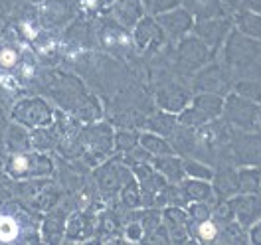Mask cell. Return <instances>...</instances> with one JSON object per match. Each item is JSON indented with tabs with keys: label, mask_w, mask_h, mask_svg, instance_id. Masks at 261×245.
I'll list each match as a JSON object with an SVG mask.
<instances>
[{
	"label": "cell",
	"mask_w": 261,
	"mask_h": 245,
	"mask_svg": "<svg viewBox=\"0 0 261 245\" xmlns=\"http://www.w3.org/2000/svg\"><path fill=\"white\" fill-rule=\"evenodd\" d=\"M8 123H10V115H8V111L0 109V170H2L4 160H6V156H8V152H6V145H4V132H6Z\"/></svg>",
	"instance_id": "14"
},
{
	"label": "cell",
	"mask_w": 261,
	"mask_h": 245,
	"mask_svg": "<svg viewBox=\"0 0 261 245\" xmlns=\"http://www.w3.org/2000/svg\"><path fill=\"white\" fill-rule=\"evenodd\" d=\"M2 172L12 180L24 178H48L54 172V162L46 156V152L40 150H26V152H14L8 154Z\"/></svg>",
	"instance_id": "2"
},
{
	"label": "cell",
	"mask_w": 261,
	"mask_h": 245,
	"mask_svg": "<svg viewBox=\"0 0 261 245\" xmlns=\"http://www.w3.org/2000/svg\"><path fill=\"white\" fill-rule=\"evenodd\" d=\"M143 147L147 148L148 152L159 154V156H163V154H170V152H172V148L168 147L163 139H159V137H154V134H147V137H143Z\"/></svg>",
	"instance_id": "11"
},
{
	"label": "cell",
	"mask_w": 261,
	"mask_h": 245,
	"mask_svg": "<svg viewBox=\"0 0 261 245\" xmlns=\"http://www.w3.org/2000/svg\"><path fill=\"white\" fill-rule=\"evenodd\" d=\"M40 235L44 243H60L65 235V212L51 210L42 217Z\"/></svg>",
	"instance_id": "6"
},
{
	"label": "cell",
	"mask_w": 261,
	"mask_h": 245,
	"mask_svg": "<svg viewBox=\"0 0 261 245\" xmlns=\"http://www.w3.org/2000/svg\"><path fill=\"white\" fill-rule=\"evenodd\" d=\"M113 14L121 24L137 26V22L143 16V4L141 0H115Z\"/></svg>",
	"instance_id": "7"
},
{
	"label": "cell",
	"mask_w": 261,
	"mask_h": 245,
	"mask_svg": "<svg viewBox=\"0 0 261 245\" xmlns=\"http://www.w3.org/2000/svg\"><path fill=\"white\" fill-rule=\"evenodd\" d=\"M10 119L16 121L20 125L28 127L30 131L32 129H38V127H46V125H51L54 121V111L48 105V101L38 95H32V97H20L10 107Z\"/></svg>",
	"instance_id": "3"
},
{
	"label": "cell",
	"mask_w": 261,
	"mask_h": 245,
	"mask_svg": "<svg viewBox=\"0 0 261 245\" xmlns=\"http://www.w3.org/2000/svg\"><path fill=\"white\" fill-rule=\"evenodd\" d=\"M178 4V0H154V12H159V14H163V12H168V10H172L174 6Z\"/></svg>",
	"instance_id": "17"
},
{
	"label": "cell",
	"mask_w": 261,
	"mask_h": 245,
	"mask_svg": "<svg viewBox=\"0 0 261 245\" xmlns=\"http://www.w3.org/2000/svg\"><path fill=\"white\" fill-rule=\"evenodd\" d=\"M159 168L163 170V174L170 180H180L182 176V166H180V160L168 156V154H163V158L159 160Z\"/></svg>",
	"instance_id": "10"
},
{
	"label": "cell",
	"mask_w": 261,
	"mask_h": 245,
	"mask_svg": "<svg viewBox=\"0 0 261 245\" xmlns=\"http://www.w3.org/2000/svg\"><path fill=\"white\" fill-rule=\"evenodd\" d=\"M150 127H152V131L168 134V132L172 131V127H174V119L166 113H159L152 121H150Z\"/></svg>",
	"instance_id": "13"
},
{
	"label": "cell",
	"mask_w": 261,
	"mask_h": 245,
	"mask_svg": "<svg viewBox=\"0 0 261 245\" xmlns=\"http://www.w3.org/2000/svg\"><path fill=\"white\" fill-rule=\"evenodd\" d=\"M40 215L20 198H8L0 204V245L40 243Z\"/></svg>",
	"instance_id": "1"
},
{
	"label": "cell",
	"mask_w": 261,
	"mask_h": 245,
	"mask_svg": "<svg viewBox=\"0 0 261 245\" xmlns=\"http://www.w3.org/2000/svg\"><path fill=\"white\" fill-rule=\"evenodd\" d=\"M186 192L192 198H196V200H200V198L206 196L208 188H206L202 182H188V184H186Z\"/></svg>",
	"instance_id": "16"
},
{
	"label": "cell",
	"mask_w": 261,
	"mask_h": 245,
	"mask_svg": "<svg viewBox=\"0 0 261 245\" xmlns=\"http://www.w3.org/2000/svg\"><path fill=\"white\" fill-rule=\"evenodd\" d=\"M196 235H198V239H202V241L210 243V241L216 239V235H218V228H216V224H214V222L204 220V222H200V224H198Z\"/></svg>",
	"instance_id": "12"
},
{
	"label": "cell",
	"mask_w": 261,
	"mask_h": 245,
	"mask_svg": "<svg viewBox=\"0 0 261 245\" xmlns=\"http://www.w3.org/2000/svg\"><path fill=\"white\" fill-rule=\"evenodd\" d=\"M4 145H6L8 154L32 150V132H30L28 127H24V125H20V123L10 119L6 132H4Z\"/></svg>",
	"instance_id": "5"
},
{
	"label": "cell",
	"mask_w": 261,
	"mask_h": 245,
	"mask_svg": "<svg viewBox=\"0 0 261 245\" xmlns=\"http://www.w3.org/2000/svg\"><path fill=\"white\" fill-rule=\"evenodd\" d=\"M26 2H30V4H42L44 0H26Z\"/></svg>",
	"instance_id": "18"
},
{
	"label": "cell",
	"mask_w": 261,
	"mask_h": 245,
	"mask_svg": "<svg viewBox=\"0 0 261 245\" xmlns=\"http://www.w3.org/2000/svg\"><path fill=\"white\" fill-rule=\"evenodd\" d=\"M161 26H164V30L170 36H180L182 32L188 30L190 16L184 10H168V12H163V16H161Z\"/></svg>",
	"instance_id": "8"
},
{
	"label": "cell",
	"mask_w": 261,
	"mask_h": 245,
	"mask_svg": "<svg viewBox=\"0 0 261 245\" xmlns=\"http://www.w3.org/2000/svg\"><path fill=\"white\" fill-rule=\"evenodd\" d=\"M137 143V137L130 134V132H119L117 134V147L123 148V150H130Z\"/></svg>",
	"instance_id": "15"
},
{
	"label": "cell",
	"mask_w": 261,
	"mask_h": 245,
	"mask_svg": "<svg viewBox=\"0 0 261 245\" xmlns=\"http://www.w3.org/2000/svg\"><path fill=\"white\" fill-rule=\"evenodd\" d=\"M73 18V4L69 0H44L38 8V22L42 30H58Z\"/></svg>",
	"instance_id": "4"
},
{
	"label": "cell",
	"mask_w": 261,
	"mask_h": 245,
	"mask_svg": "<svg viewBox=\"0 0 261 245\" xmlns=\"http://www.w3.org/2000/svg\"><path fill=\"white\" fill-rule=\"evenodd\" d=\"M54 129H49V125L46 127H38V129H32V148L34 150H40V152H46V150H51L54 145H56V134H54Z\"/></svg>",
	"instance_id": "9"
}]
</instances>
